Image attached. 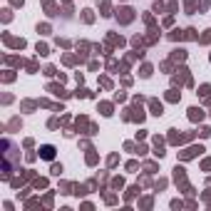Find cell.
I'll use <instances>...</instances> for the list:
<instances>
[{"mask_svg": "<svg viewBox=\"0 0 211 211\" xmlns=\"http://www.w3.org/2000/svg\"><path fill=\"white\" fill-rule=\"evenodd\" d=\"M184 37H189V40H194V37H199V35H196V30H194V28H189V30H184Z\"/></svg>", "mask_w": 211, "mask_h": 211, "instance_id": "6", "label": "cell"}, {"mask_svg": "<svg viewBox=\"0 0 211 211\" xmlns=\"http://www.w3.org/2000/svg\"><path fill=\"white\" fill-rule=\"evenodd\" d=\"M40 157L52 159V157H55V147H50V144H47V147H42V149H40Z\"/></svg>", "mask_w": 211, "mask_h": 211, "instance_id": "2", "label": "cell"}, {"mask_svg": "<svg viewBox=\"0 0 211 211\" xmlns=\"http://www.w3.org/2000/svg\"><path fill=\"white\" fill-rule=\"evenodd\" d=\"M184 57H186L184 50H174V52H172V60H184Z\"/></svg>", "mask_w": 211, "mask_h": 211, "instance_id": "5", "label": "cell"}, {"mask_svg": "<svg viewBox=\"0 0 211 211\" xmlns=\"http://www.w3.org/2000/svg\"><path fill=\"white\" fill-rule=\"evenodd\" d=\"M167 100H169V102H176V100H179V95H176V90H169V95H167Z\"/></svg>", "mask_w": 211, "mask_h": 211, "instance_id": "8", "label": "cell"}, {"mask_svg": "<svg viewBox=\"0 0 211 211\" xmlns=\"http://www.w3.org/2000/svg\"><path fill=\"white\" fill-rule=\"evenodd\" d=\"M199 42H211V30H206V33H204V35L199 37Z\"/></svg>", "mask_w": 211, "mask_h": 211, "instance_id": "10", "label": "cell"}, {"mask_svg": "<svg viewBox=\"0 0 211 211\" xmlns=\"http://www.w3.org/2000/svg\"><path fill=\"white\" fill-rule=\"evenodd\" d=\"M201 117H204V112H201L199 107H191V109H189V119L196 122V119H201Z\"/></svg>", "mask_w": 211, "mask_h": 211, "instance_id": "3", "label": "cell"}, {"mask_svg": "<svg viewBox=\"0 0 211 211\" xmlns=\"http://www.w3.org/2000/svg\"><path fill=\"white\" fill-rule=\"evenodd\" d=\"M100 109H102V114H105V117H109V114H112V105H102Z\"/></svg>", "mask_w": 211, "mask_h": 211, "instance_id": "9", "label": "cell"}, {"mask_svg": "<svg viewBox=\"0 0 211 211\" xmlns=\"http://www.w3.org/2000/svg\"><path fill=\"white\" fill-rule=\"evenodd\" d=\"M139 75H142V77H149V75H152V65H144Z\"/></svg>", "mask_w": 211, "mask_h": 211, "instance_id": "7", "label": "cell"}, {"mask_svg": "<svg viewBox=\"0 0 211 211\" xmlns=\"http://www.w3.org/2000/svg\"><path fill=\"white\" fill-rule=\"evenodd\" d=\"M152 114H157V117L162 114V105H159L157 100H152Z\"/></svg>", "mask_w": 211, "mask_h": 211, "instance_id": "4", "label": "cell"}, {"mask_svg": "<svg viewBox=\"0 0 211 211\" xmlns=\"http://www.w3.org/2000/svg\"><path fill=\"white\" fill-rule=\"evenodd\" d=\"M117 20H119L122 25H129V23L134 20V10H132V8H119V10H117Z\"/></svg>", "mask_w": 211, "mask_h": 211, "instance_id": "1", "label": "cell"}, {"mask_svg": "<svg viewBox=\"0 0 211 211\" xmlns=\"http://www.w3.org/2000/svg\"><path fill=\"white\" fill-rule=\"evenodd\" d=\"M169 37H172V40H181V37H184V33H181V30H174Z\"/></svg>", "mask_w": 211, "mask_h": 211, "instance_id": "11", "label": "cell"}]
</instances>
